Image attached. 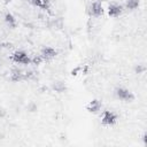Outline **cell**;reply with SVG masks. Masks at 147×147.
<instances>
[{"mask_svg":"<svg viewBox=\"0 0 147 147\" xmlns=\"http://www.w3.org/2000/svg\"><path fill=\"white\" fill-rule=\"evenodd\" d=\"M101 106H102L101 105V101L98 100V99H94V100H92V101L88 102V105L86 106V109H87L88 113L95 114V113H98L101 109Z\"/></svg>","mask_w":147,"mask_h":147,"instance_id":"cell-8","label":"cell"},{"mask_svg":"<svg viewBox=\"0 0 147 147\" xmlns=\"http://www.w3.org/2000/svg\"><path fill=\"white\" fill-rule=\"evenodd\" d=\"M30 75H31V72H25L18 68H14L10 74V79L13 82H22L24 79H28L30 77Z\"/></svg>","mask_w":147,"mask_h":147,"instance_id":"cell-4","label":"cell"},{"mask_svg":"<svg viewBox=\"0 0 147 147\" xmlns=\"http://www.w3.org/2000/svg\"><path fill=\"white\" fill-rule=\"evenodd\" d=\"M42 61H44V59L40 55H34L33 57H31V63L32 64H36V65H39Z\"/></svg>","mask_w":147,"mask_h":147,"instance_id":"cell-12","label":"cell"},{"mask_svg":"<svg viewBox=\"0 0 147 147\" xmlns=\"http://www.w3.org/2000/svg\"><path fill=\"white\" fill-rule=\"evenodd\" d=\"M123 13V7L118 3H111L108 6V15L110 17H118Z\"/></svg>","mask_w":147,"mask_h":147,"instance_id":"cell-7","label":"cell"},{"mask_svg":"<svg viewBox=\"0 0 147 147\" xmlns=\"http://www.w3.org/2000/svg\"><path fill=\"white\" fill-rule=\"evenodd\" d=\"M57 55V51L51 46H45L40 51V56L44 60H52Z\"/></svg>","mask_w":147,"mask_h":147,"instance_id":"cell-6","label":"cell"},{"mask_svg":"<svg viewBox=\"0 0 147 147\" xmlns=\"http://www.w3.org/2000/svg\"><path fill=\"white\" fill-rule=\"evenodd\" d=\"M115 95L117 99L124 101V102H131L134 100V95L131 91H129L127 88L124 87H117L115 90Z\"/></svg>","mask_w":147,"mask_h":147,"instance_id":"cell-1","label":"cell"},{"mask_svg":"<svg viewBox=\"0 0 147 147\" xmlns=\"http://www.w3.org/2000/svg\"><path fill=\"white\" fill-rule=\"evenodd\" d=\"M101 122H102L103 125L111 126V125L116 124V122H117V115L114 111H111V110H105L102 113Z\"/></svg>","mask_w":147,"mask_h":147,"instance_id":"cell-3","label":"cell"},{"mask_svg":"<svg viewBox=\"0 0 147 147\" xmlns=\"http://www.w3.org/2000/svg\"><path fill=\"white\" fill-rule=\"evenodd\" d=\"M88 13L93 17H100L103 14V7H102L101 2H99V1L92 2L88 7Z\"/></svg>","mask_w":147,"mask_h":147,"instance_id":"cell-5","label":"cell"},{"mask_svg":"<svg viewBox=\"0 0 147 147\" xmlns=\"http://www.w3.org/2000/svg\"><path fill=\"white\" fill-rule=\"evenodd\" d=\"M30 2L36 6V7H39L44 10H48L49 7H51V1L49 0H30Z\"/></svg>","mask_w":147,"mask_h":147,"instance_id":"cell-9","label":"cell"},{"mask_svg":"<svg viewBox=\"0 0 147 147\" xmlns=\"http://www.w3.org/2000/svg\"><path fill=\"white\" fill-rule=\"evenodd\" d=\"M5 22L7 23V25H8L9 28H11V29L16 28L17 22H16L15 16H14L11 13H6V14H5Z\"/></svg>","mask_w":147,"mask_h":147,"instance_id":"cell-10","label":"cell"},{"mask_svg":"<svg viewBox=\"0 0 147 147\" xmlns=\"http://www.w3.org/2000/svg\"><path fill=\"white\" fill-rule=\"evenodd\" d=\"M11 60L18 64H30L31 63V57L24 51H15L11 54Z\"/></svg>","mask_w":147,"mask_h":147,"instance_id":"cell-2","label":"cell"},{"mask_svg":"<svg viewBox=\"0 0 147 147\" xmlns=\"http://www.w3.org/2000/svg\"><path fill=\"white\" fill-rule=\"evenodd\" d=\"M140 0H126L125 1V8L129 10H134L139 7Z\"/></svg>","mask_w":147,"mask_h":147,"instance_id":"cell-11","label":"cell"},{"mask_svg":"<svg viewBox=\"0 0 147 147\" xmlns=\"http://www.w3.org/2000/svg\"><path fill=\"white\" fill-rule=\"evenodd\" d=\"M3 1H5V2H8V1H9V0H3Z\"/></svg>","mask_w":147,"mask_h":147,"instance_id":"cell-13","label":"cell"}]
</instances>
